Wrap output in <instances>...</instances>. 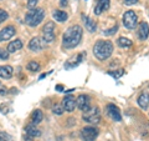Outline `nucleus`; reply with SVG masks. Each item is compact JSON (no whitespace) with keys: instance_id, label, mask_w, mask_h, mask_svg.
I'll return each instance as SVG.
<instances>
[{"instance_id":"f257e3e1","label":"nucleus","mask_w":149,"mask_h":141,"mask_svg":"<svg viewBox=\"0 0 149 141\" xmlns=\"http://www.w3.org/2000/svg\"><path fill=\"white\" fill-rule=\"evenodd\" d=\"M83 30L80 25H72L65 31L62 36V46L65 49H73L81 43Z\"/></svg>"},{"instance_id":"f03ea898","label":"nucleus","mask_w":149,"mask_h":141,"mask_svg":"<svg viewBox=\"0 0 149 141\" xmlns=\"http://www.w3.org/2000/svg\"><path fill=\"white\" fill-rule=\"evenodd\" d=\"M113 53V44L109 40H98L93 46V55L101 61H104Z\"/></svg>"},{"instance_id":"7ed1b4c3","label":"nucleus","mask_w":149,"mask_h":141,"mask_svg":"<svg viewBox=\"0 0 149 141\" xmlns=\"http://www.w3.org/2000/svg\"><path fill=\"white\" fill-rule=\"evenodd\" d=\"M45 18V11L41 8H34L29 10L25 15V23L31 27H35L44 20Z\"/></svg>"},{"instance_id":"20e7f679","label":"nucleus","mask_w":149,"mask_h":141,"mask_svg":"<svg viewBox=\"0 0 149 141\" xmlns=\"http://www.w3.org/2000/svg\"><path fill=\"white\" fill-rule=\"evenodd\" d=\"M82 119L83 121H86L88 124H92V125H96L100 123L101 120V114H100V110L98 107H90L87 111L83 112L82 115Z\"/></svg>"},{"instance_id":"39448f33","label":"nucleus","mask_w":149,"mask_h":141,"mask_svg":"<svg viewBox=\"0 0 149 141\" xmlns=\"http://www.w3.org/2000/svg\"><path fill=\"white\" fill-rule=\"evenodd\" d=\"M138 24V16L133 10H128L123 15V25L128 30H133Z\"/></svg>"},{"instance_id":"423d86ee","label":"nucleus","mask_w":149,"mask_h":141,"mask_svg":"<svg viewBox=\"0 0 149 141\" xmlns=\"http://www.w3.org/2000/svg\"><path fill=\"white\" fill-rule=\"evenodd\" d=\"M98 129L95 126H87L81 130V137L83 141H95L98 136Z\"/></svg>"},{"instance_id":"0eeeda50","label":"nucleus","mask_w":149,"mask_h":141,"mask_svg":"<svg viewBox=\"0 0 149 141\" xmlns=\"http://www.w3.org/2000/svg\"><path fill=\"white\" fill-rule=\"evenodd\" d=\"M42 35L45 43H52L55 40V24L52 21L46 23L45 26L42 27Z\"/></svg>"},{"instance_id":"6e6552de","label":"nucleus","mask_w":149,"mask_h":141,"mask_svg":"<svg viewBox=\"0 0 149 141\" xmlns=\"http://www.w3.org/2000/svg\"><path fill=\"white\" fill-rule=\"evenodd\" d=\"M76 106L83 112L87 111L91 107L90 106V96L85 95V94H81V95L77 97V100H76Z\"/></svg>"},{"instance_id":"1a4fd4ad","label":"nucleus","mask_w":149,"mask_h":141,"mask_svg":"<svg viewBox=\"0 0 149 141\" xmlns=\"http://www.w3.org/2000/svg\"><path fill=\"white\" fill-rule=\"evenodd\" d=\"M85 58H86V53H80L78 55H76L74 58H72V59H70L65 64V69H67V70H70V69H73V68H76V66H78L83 60H85Z\"/></svg>"},{"instance_id":"9d476101","label":"nucleus","mask_w":149,"mask_h":141,"mask_svg":"<svg viewBox=\"0 0 149 141\" xmlns=\"http://www.w3.org/2000/svg\"><path fill=\"white\" fill-rule=\"evenodd\" d=\"M107 114H108V116L111 117L113 121H117V123H119L120 120H122V115H120V111L119 109L116 105L113 104H108L107 105Z\"/></svg>"},{"instance_id":"9b49d317","label":"nucleus","mask_w":149,"mask_h":141,"mask_svg":"<svg viewBox=\"0 0 149 141\" xmlns=\"http://www.w3.org/2000/svg\"><path fill=\"white\" fill-rule=\"evenodd\" d=\"M15 32H16V29L14 26H11V25L5 26L4 29L0 30V41H5V40L11 39V37L15 35Z\"/></svg>"},{"instance_id":"f8f14e48","label":"nucleus","mask_w":149,"mask_h":141,"mask_svg":"<svg viewBox=\"0 0 149 141\" xmlns=\"http://www.w3.org/2000/svg\"><path fill=\"white\" fill-rule=\"evenodd\" d=\"M45 44H46L45 40L41 39V37H32L29 43V49L31 51H40V50H42Z\"/></svg>"},{"instance_id":"ddd939ff","label":"nucleus","mask_w":149,"mask_h":141,"mask_svg":"<svg viewBox=\"0 0 149 141\" xmlns=\"http://www.w3.org/2000/svg\"><path fill=\"white\" fill-rule=\"evenodd\" d=\"M62 107L67 112L74 111V109H76V100L72 96H65L62 100Z\"/></svg>"},{"instance_id":"4468645a","label":"nucleus","mask_w":149,"mask_h":141,"mask_svg":"<svg viewBox=\"0 0 149 141\" xmlns=\"http://www.w3.org/2000/svg\"><path fill=\"white\" fill-rule=\"evenodd\" d=\"M149 36V25L148 23L143 21L138 26V37L139 40H147Z\"/></svg>"},{"instance_id":"2eb2a0df","label":"nucleus","mask_w":149,"mask_h":141,"mask_svg":"<svg viewBox=\"0 0 149 141\" xmlns=\"http://www.w3.org/2000/svg\"><path fill=\"white\" fill-rule=\"evenodd\" d=\"M108 9H109V0H98L93 11H95L96 15H101L102 13L108 10Z\"/></svg>"},{"instance_id":"dca6fc26","label":"nucleus","mask_w":149,"mask_h":141,"mask_svg":"<svg viewBox=\"0 0 149 141\" xmlns=\"http://www.w3.org/2000/svg\"><path fill=\"white\" fill-rule=\"evenodd\" d=\"M82 21L85 23V26H86V29L90 31V32H95L97 30V25H96V23L92 20L91 18H88L87 15H82Z\"/></svg>"},{"instance_id":"f3484780","label":"nucleus","mask_w":149,"mask_h":141,"mask_svg":"<svg viewBox=\"0 0 149 141\" xmlns=\"http://www.w3.org/2000/svg\"><path fill=\"white\" fill-rule=\"evenodd\" d=\"M138 105L142 107V109H148L149 107V94L148 92H142L141 95L138 96Z\"/></svg>"},{"instance_id":"a211bd4d","label":"nucleus","mask_w":149,"mask_h":141,"mask_svg":"<svg viewBox=\"0 0 149 141\" xmlns=\"http://www.w3.org/2000/svg\"><path fill=\"white\" fill-rule=\"evenodd\" d=\"M25 133H26V135L31 136V137H39V136L41 135V131L36 128L35 124L26 125V128H25Z\"/></svg>"},{"instance_id":"6ab92c4d","label":"nucleus","mask_w":149,"mask_h":141,"mask_svg":"<svg viewBox=\"0 0 149 141\" xmlns=\"http://www.w3.org/2000/svg\"><path fill=\"white\" fill-rule=\"evenodd\" d=\"M14 74V69L10 65H5V66H0V78L4 79H10Z\"/></svg>"},{"instance_id":"aec40b11","label":"nucleus","mask_w":149,"mask_h":141,"mask_svg":"<svg viewBox=\"0 0 149 141\" xmlns=\"http://www.w3.org/2000/svg\"><path fill=\"white\" fill-rule=\"evenodd\" d=\"M52 16L56 21H58V23H65L68 19V15H67V13L66 11H62V10H55L52 13Z\"/></svg>"},{"instance_id":"412c9836","label":"nucleus","mask_w":149,"mask_h":141,"mask_svg":"<svg viewBox=\"0 0 149 141\" xmlns=\"http://www.w3.org/2000/svg\"><path fill=\"white\" fill-rule=\"evenodd\" d=\"M21 48H22V41L20 39H16L8 45V51L9 53H16V51L20 50Z\"/></svg>"},{"instance_id":"4be33fe9","label":"nucleus","mask_w":149,"mask_h":141,"mask_svg":"<svg viewBox=\"0 0 149 141\" xmlns=\"http://www.w3.org/2000/svg\"><path fill=\"white\" fill-rule=\"evenodd\" d=\"M44 119V114H42V111L41 110H35L34 112H32V115H31V121H32V124H40L41 121H42Z\"/></svg>"},{"instance_id":"5701e85b","label":"nucleus","mask_w":149,"mask_h":141,"mask_svg":"<svg viewBox=\"0 0 149 141\" xmlns=\"http://www.w3.org/2000/svg\"><path fill=\"white\" fill-rule=\"evenodd\" d=\"M117 44L120 46V48H130V46L133 45L132 40L127 39V37H119V39L117 40Z\"/></svg>"},{"instance_id":"b1692460","label":"nucleus","mask_w":149,"mask_h":141,"mask_svg":"<svg viewBox=\"0 0 149 141\" xmlns=\"http://www.w3.org/2000/svg\"><path fill=\"white\" fill-rule=\"evenodd\" d=\"M27 70H30V71H39L40 70V64L35 61V60H32V61H30L29 64H27Z\"/></svg>"},{"instance_id":"393cba45","label":"nucleus","mask_w":149,"mask_h":141,"mask_svg":"<svg viewBox=\"0 0 149 141\" xmlns=\"http://www.w3.org/2000/svg\"><path fill=\"white\" fill-rule=\"evenodd\" d=\"M0 141H14V139H13V136L9 135L8 133L0 131Z\"/></svg>"},{"instance_id":"a878e982","label":"nucleus","mask_w":149,"mask_h":141,"mask_svg":"<svg viewBox=\"0 0 149 141\" xmlns=\"http://www.w3.org/2000/svg\"><path fill=\"white\" fill-rule=\"evenodd\" d=\"M123 74H124V70H122V69L117 70V71H108V75H111V76L114 79H119Z\"/></svg>"},{"instance_id":"bb28decb","label":"nucleus","mask_w":149,"mask_h":141,"mask_svg":"<svg viewBox=\"0 0 149 141\" xmlns=\"http://www.w3.org/2000/svg\"><path fill=\"white\" fill-rule=\"evenodd\" d=\"M8 18H9L8 11L3 10V9H0V24H1V23H4L5 20H8Z\"/></svg>"},{"instance_id":"cd10ccee","label":"nucleus","mask_w":149,"mask_h":141,"mask_svg":"<svg viewBox=\"0 0 149 141\" xmlns=\"http://www.w3.org/2000/svg\"><path fill=\"white\" fill-rule=\"evenodd\" d=\"M54 114H56V115H62L63 114V107H62V105H55L54 106Z\"/></svg>"},{"instance_id":"c85d7f7f","label":"nucleus","mask_w":149,"mask_h":141,"mask_svg":"<svg viewBox=\"0 0 149 141\" xmlns=\"http://www.w3.org/2000/svg\"><path fill=\"white\" fill-rule=\"evenodd\" d=\"M9 51L5 49H0V60H8L9 58Z\"/></svg>"},{"instance_id":"c756f323","label":"nucleus","mask_w":149,"mask_h":141,"mask_svg":"<svg viewBox=\"0 0 149 141\" xmlns=\"http://www.w3.org/2000/svg\"><path fill=\"white\" fill-rule=\"evenodd\" d=\"M37 1H39V0H27V6L30 9H34L37 5Z\"/></svg>"},{"instance_id":"7c9ffc66","label":"nucleus","mask_w":149,"mask_h":141,"mask_svg":"<svg viewBox=\"0 0 149 141\" xmlns=\"http://www.w3.org/2000/svg\"><path fill=\"white\" fill-rule=\"evenodd\" d=\"M117 30H118V26H117V25H114L113 27H112V29H109L108 31H104L103 34H104V35H112V34H114V32L117 31Z\"/></svg>"},{"instance_id":"2f4dec72","label":"nucleus","mask_w":149,"mask_h":141,"mask_svg":"<svg viewBox=\"0 0 149 141\" xmlns=\"http://www.w3.org/2000/svg\"><path fill=\"white\" fill-rule=\"evenodd\" d=\"M138 0H124V4L125 5H134V4H137Z\"/></svg>"},{"instance_id":"473e14b6","label":"nucleus","mask_w":149,"mask_h":141,"mask_svg":"<svg viewBox=\"0 0 149 141\" xmlns=\"http://www.w3.org/2000/svg\"><path fill=\"white\" fill-rule=\"evenodd\" d=\"M68 4V0H60V5L61 6H66Z\"/></svg>"},{"instance_id":"72a5a7b5","label":"nucleus","mask_w":149,"mask_h":141,"mask_svg":"<svg viewBox=\"0 0 149 141\" xmlns=\"http://www.w3.org/2000/svg\"><path fill=\"white\" fill-rule=\"evenodd\" d=\"M32 139H34V137H31V136H29V135L24 136V141H32Z\"/></svg>"},{"instance_id":"f704fd0d","label":"nucleus","mask_w":149,"mask_h":141,"mask_svg":"<svg viewBox=\"0 0 149 141\" xmlns=\"http://www.w3.org/2000/svg\"><path fill=\"white\" fill-rule=\"evenodd\" d=\"M56 89H57V91H63V86L62 85H57Z\"/></svg>"}]
</instances>
